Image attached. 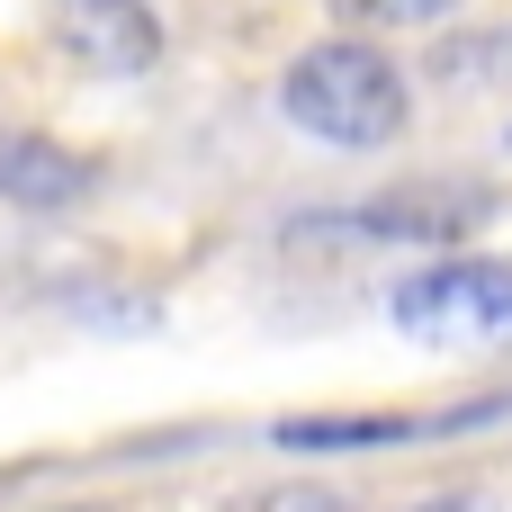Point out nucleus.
<instances>
[{
    "label": "nucleus",
    "mask_w": 512,
    "mask_h": 512,
    "mask_svg": "<svg viewBox=\"0 0 512 512\" xmlns=\"http://www.w3.org/2000/svg\"><path fill=\"white\" fill-rule=\"evenodd\" d=\"M279 108L297 135L333 144V153H387L414 126V90L405 72L369 45V36H324L279 72Z\"/></svg>",
    "instance_id": "obj_1"
},
{
    "label": "nucleus",
    "mask_w": 512,
    "mask_h": 512,
    "mask_svg": "<svg viewBox=\"0 0 512 512\" xmlns=\"http://www.w3.org/2000/svg\"><path fill=\"white\" fill-rule=\"evenodd\" d=\"M360 27H432V18H450L459 0H342Z\"/></svg>",
    "instance_id": "obj_6"
},
{
    "label": "nucleus",
    "mask_w": 512,
    "mask_h": 512,
    "mask_svg": "<svg viewBox=\"0 0 512 512\" xmlns=\"http://www.w3.org/2000/svg\"><path fill=\"white\" fill-rule=\"evenodd\" d=\"M387 315L423 342H512V270L504 261H432L405 270Z\"/></svg>",
    "instance_id": "obj_2"
},
{
    "label": "nucleus",
    "mask_w": 512,
    "mask_h": 512,
    "mask_svg": "<svg viewBox=\"0 0 512 512\" xmlns=\"http://www.w3.org/2000/svg\"><path fill=\"white\" fill-rule=\"evenodd\" d=\"M432 512H468V504H432Z\"/></svg>",
    "instance_id": "obj_9"
},
{
    "label": "nucleus",
    "mask_w": 512,
    "mask_h": 512,
    "mask_svg": "<svg viewBox=\"0 0 512 512\" xmlns=\"http://www.w3.org/2000/svg\"><path fill=\"white\" fill-rule=\"evenodd\" d=\"M45 27H54V45H63L81 72H99V81H144V72L162 63V18H153V0H45Z\"/></svg>",
    "instance_id": "obj_4"
},
{
    "label": "nucleus",
    "mask_w": 512,
    "mask_h": 512,
    "mask_svg": "<svg viewBox=\"0 0 512 512\" xmlns=\"http://www.w3.org/2000/svg\"><path fill=\"white\" fill-rule=\"evenodd\" d=\"M45 512H108V504H45Z\"/></svg>",
    "instance_id": "obj_8"
},
{
    "label": "nucleus",
    "mask_w": 512,
    "mask_h": 512,
    "mask_svg": "<svg viewBox=\"0 0 512 512\" xmlns=\"http://www.w3.org/2000/svg\"><path fill=\"white\" fill-rule=\"evenodd\" d=\"M243 512H360V504L333 495V486H270V495H252Z\"/></svg>",
    "instance_id": "obj_7"
},
{
    "label": "nucleus",
    "mask_w": 512,
    "mask_h": 512,
    "mask_svg": "<svg viewBox=\"0 0 512 512\" xmlns=\"http://www.w3.org/2000/svg\"><path fill=\"white\" fill-rule=\"evenodd\" d=\"M81 189H90V162H72L63 144H36V135L0 144V198H18V207H72Z\"/></svg>",
    "instance_id": "obj_5"
},
{
    "label": "nucleus",
    "mask_w": 512,
    "mask_h": 512,
    "mask_svg": "<svg viewBox=\"0 0 512 512\" xmlns=\"http://www.w3.org/2000/svg\"><path fill=\"white\" fill-rule=\"evenodd\" d=\"M486 189H378L342 216H315L297 234H342V243H405V252H432V243H459L486 225Z\"/></svg>",
    "instance_id": "obj_3"
}]
</instances>
